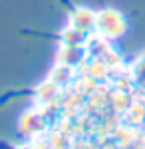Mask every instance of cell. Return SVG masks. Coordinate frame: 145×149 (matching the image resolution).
I'll return each mask as SVG.
<instances>
[{
	"mask_svg": "<svg viewBox=\"0 0 145 149\" xmlns=\"http://www.w3.org/2000/svg\"><path fill=\"white\" fill-rule=\"evenodd\" d=\"M125 26L127 24H125L123 14L113 8H105L100 14H96V28L105 38H119L125 32Z\"/></svg>",
	"mask_w": 145,
	"mask_h": 149,
	"instance_id": "obj_1",
	"label": "cell"
}]
</instances>
